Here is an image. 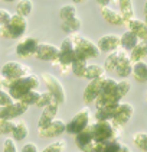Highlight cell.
I'll return each instance as SVG.
<instances>
[{
  "label": "cell",
  "mask_w": 147,
  "mask_h": 152,
  "mask_svg": "<svg viewBox=\"0 0 147 152\" xmlns=\"http://www.w3.org/2000/svg\"><path fill=\"white\" fill-rule=\"evenodd\" d=\"M1 1H7V3H12V1H16V0H1Z\"/></svg>",
  "instance_id": "cell-46"
},
{
  "label": "cell",
  "mask_w": 147,
  "mask_h": 152,
  "mask_svg": "<svg viewBox=\"0 0 147 152\" xmlns=\"http://www.w3.org/2000/svg\"><path fill=\"white\" fill-rule=\"evenodd\" d=\"M88 65V59H75L71 65V71L79 77V78H84V74H85V68Z\"/></svg>",
  "instance_id": "cell-31"
},
{
  "label": "cell",
  "mask_w": 147,
  "mask_h": 152,
  "mask_svg": "<svg viewBox=\"0 0 147 152\" xmlns=\"http://www.w3.org/2000/svg\"><path fill=\"white\" fill-rule=\"evenodd\" d=\"M110 1H111V0H97V3H98V4H100V6H108V4H110Z\"/></svg>",
  "instance_id": "cell-44"
},
{
  "label": "cell",
  "mask_w": 147,
  "mask_h": 152,
  "mask_svg": "<svg viewBox=\"0 0 147 152\" xmlns=\"http://www.w3.org/2000/svg\"><path fill=\"white\" fill-rule=\"evenodd\" d=\"M67 132V123L61 119H54L45 126H38V133L41 138H56Z\"/></svg>",
  "instance_id": "cell-9"
},
{
  "label": "cell",
  "mask_w": 147,
  "mask_h": 152,
  "mask_svg": "<svg viewBox=\"0 0 147 152\" xmlns=\"http://www.w3.org/2000/svg\"><path fill=\"white\" fill-rule=\"evenodd\" d=\"M14 126L13 119H0V136L1 135H10Z\"/></svg>",
  "instance_id": "cell-36"
},
{
  "label": "cell",
  "mask_w": 147,
  "mask_h": 152,
  "mask_svg": "<svg viewBox=\"0 0 147 152\" xmlns=\"http://www.w3.org/2000/svg\"><path fill=\"white\" fill-rule=\"evenodd\" d=\"M74 44H75V54H77V59H90V58H97L100 55V48L95 42H92L91 39L81 36L78 34L72 35Z\"/></svg>",
  "instance_id": "cell-3"
},
{
  "label": "cell",
  "mask_w": 147,
  "mask_h": 152,
  "mask_svg": "<svg viewBox=\"0 0 147 152\" xmlns=\"http://www.w3.org/2000/svg\"><path fill=\"white\" fill-rule=\"evenodd\" d=\"M39 77L36 74H28L23 75L20 78H7V77H0V84L10 93V96L14 100H19L25 93H28L29 90H36L39 87Z\"/></svg>",
  "instance_id": "cell-1"
},
{
  "label": "cell",
  "mask_w": 147,
  "mask_h": 152,
  "mask_svg": "<svg viewBox=\"0 0 147 152\" xmlns=\"http://www.w3.org/2000/svg\"><path fill=\"white\" fill-rule=\"evenodd\" d=\"M147 57V41L144 39H140L137 42V45L131 49V54H130V59L131 62H137V61H141L143 58Z\"/></svg>",
  "instance_id": "cell-24"
},
{
  "label": "cell",
  "mask_w": 147,
  "mask_h": 152,
  "mask_svg": "<svg viewBox=\"0 0 147 152\" xmlns=\"http://www.w3.org/2000/svg\"><path fill=\"white\" fill-rule=\"evenodd\" d=\"M7 29H9V34H10V39H16V38H20L22 35H25V32L28 29L26 16H22L19 13L12 15L10 22L7 23Z\"/></svg>",
  "instance_id": "cell-11"
},
{
  "label": "cell",
  "mask_w": 147,
  "mask_h": 152,
  "mask_svg": "<svg viewBox=\"0 0 147 152\" xmlns=\"http://www.w3.org/2000/svg\"><path fill=\"white\" fill-rule=\"evenodd\" d=\"M22 151H23V152H38L39 149H38V146H36L35 143H32V142H29V143L23 145Z\"/></svg>",
  "instance_id": "cell-43"
},
{
  "label": "cell",
  "mask_w": 147,
  "mask_h": 152,
  "mask_svg": "<svg viewBox=\"0 0 147 152\" xmlns=\"http://www.w3.org/2000/svg\"><path fill=\"white\" fill-rule=\"evenodd\" d=\"M133 142L138 149L147 151V133L146 132H137L133 135Z\"/></svg>",
  "instance_id": "cell-33"
},
{
  "label": "cell",
  "mask_w": 147,
  "mask_h": 152,
  "mask_svg": "<svg viewBox=\"0 0 147 152\" xmlns=\"http://www.w3.org/2000/svg\"><path fill=\"white\" fill-rule=\"evenodd\" d=\"M90 119H91V112L88 107H84L78 110L74 117L69 120V123H67V132L68 133H78L79 130H82L84 128H87L90 125Z\"/></svg>",
  "instance_id": "cell-6"
},
{
  "label": "cell",
  "mask_w": 147,
  "mask_h": 152,
  "mask_svg": "<svg viewBox=\"0 0 147 152\" xmlns=\"http://www.w3.org/2000/svg\"><path fill=\"white\" fill-rule=\"evenodd\" d=\"M58 110H59V102L54 99L49 104L43 107V112H42V115L39 116V120H38V126H45L49 122H52L58 115Z\"/></svg>",
  "instance_id": "cell-16"
},
{
  "label": "cell",
  "mask_w": 147,
  "mask_h": 152,
  "mask_svg": "<svg viewBox=\"0 0 147 152\" xmlns=\"http://www.w3.org/2000/svg\"><path fill=\"white\" fill-rule=\"evenodd\" d=\"M33 10V3L32 0H19L16 4V13L22 15V16H29Z\"/></svg>",
  "instance_id": "cell-32"
},
{
  "label": "cell",
  "mask_w": 147,
  "mask_h": 152,
  "mask_svg": "<svg viewBox=\"0 0 147 152\" xmlns=\"http://www.w3.org/2000/svg\"><path fill=\"white\" fill-rule=\"evenodd\" d=\"M28 104H23L20 102H14L7 106H0V119H14L17 116H22L28 112Z\"/></svg>",
  "instance_id": "cell-13"
},
{
  "label": "cell",
  "mask_w": 147,
  "mask_h": 152,
  "mask_svg": "<svg viewBox=\"0 0 147 152\" xmlns=\"http://www.w3.org/2000/svg\"><path fill=\"white\" fill-rule=\"evenodd\" d=\"M115 113V106H104L95 110V119L97 120H111Z\"/></svg>",
  "instance_id": "cell-29"
},
{
  "label": "cell",
  "mask_w": 147,
  "mask_h": 152,
  "mask_svg": "<svg viewBox=\"0 0 147 152\" xmlns=\"http://www.w3.org/2000/svg\"><path fill=\"white\" fill-rule=\"evenodd\" d=\"M61 28L67 34H77L81 29V19L78 16H75V18H71V19H67V20H62Z\"/></svg>",
  "instance_id": "cell-27"
},
{
  "label": "cell",
  "mask_w": 147,
  "mask_h": 152,
  "mask_svg": "<svg viewBox=\"0 0 147 152\" xmlns=\"http://www.w3.org/2000/svg\"><path fill=\"white\" fill-rule=\"evenodd\" d=\"M67 149V142L65 140H56L51 145H48L43 151L45 152H62Z\"/></svg>",
  "instance_id": "cell-39"
},
{
  "label": "cell",
  "mask_w": 147,
  "mask_h": 152,
  "mask_svg": "<svg viewBox=\"0 0 147 152\" xmlns=\"http://www.w3.org/2000/svg\"><path fill=\"white\" fill-rule=\"evenodd\" d=\"M12 19V13L7 9H0V25H7Z\"/></svg>",
  "instance_id": "cell-41"
},
{
  "label": "cell",
  "mask_w": 147,
  "mask_h": 152,
  "mask_svg": "<svg viewBox=\"0 0 147 152\" xmlns=\"http://www.w3.org/2000/svg\"><path fill=\"white\" fill-rule=\"evenodd\" d=\"M104 71H105V68L101 67V65H97V64H88V65H87V68H85L84 78L92 80V78L102 77V75H104Z\"/></svg>",
  "instance_id": "cell-30"
},
{
  "label": "cell",
  "mask_w": 147,
  "mask_h": 152,
  "mask_svg": "<svg viewBox=\"0 0 147 152\" xmlns=\"http://www.w3.org/2000/svg\"><path fill=\"white\" fill-rule=\"evenodd\" d=\"M41 77H42V81L45 83L46 90L55 97V100L59 102V104H64L67 100V94H65V88H64L62 83L54 74H49V72H43Z\"/></svg>",
  "instance_id": "cell-5"
},
{
  "label": "cell",
  "mask_w": 147,
  "mask_h": 152,
  "mask_svg": "<svg viewBox=\"0 0 147 152\" xmlns=\"http://www.w3.org/2000/svg\"><path fill=\"white\" fill-rule=\"evenodd\" d=\"M127 55V51L125 49H115V51H111L108 54V57L105 58V62H104V68L108 71H114L117 68V65L120 64V61Z\"/></svg>",
  "instance_id": "cell-18"
},
{
  "label": "cell",
  "mask_w": 147,
  "mask_h": 152,
  "mask_svg": "<svg viewBox=\"0 0 147 152\" xmlns=\"http://www.w3.org/2000/svg\"><path fill=\"white\" fill-rule=\"evenodd\" d=\"M131 75L137 83H146L147 81V62L137 61L133 62V70H131Z\"/></svg>",
  "instance_id": "cell-22"
},
{
  "label": "cell",
  "mask_w": 147,
  "mask_h": 152,
  "mask_svg": "<svg viewBox=\"0 0 147 152\" xmlns=\"http://www.w3.org/2000/svg\"><path fill=\"white\" fill-rule=\"evenodd\" d=\"M125 25L128 26V31L134 32V34L138 36V39H144V41H147V23L146 22L133 18L128 23H125Z\"/></svg>",
  "instance_id": "cell-21"
},
{
  "label": "cell",
  "mask_w": 147,
  "mask_h": 152,
  "mask_svg": "<svg viewBox=\"0 0 147 152\" xmlns=\"http://www.w3.org/2000/svg\"><path fill=\"white\" fill-rule=\"evenodd\" d=\"M134 115V107L131 103H118V104L115 106V113H114V117L111 119V122H113L114 125L117 126V128H123L124 125H127L128 122H130V119L131 116Z\"/></svg>",
  "instance_id": "cell-7"
},
{
  "label": "cell",
  "mask_w": 147,
  "mask_h": 152,
  "mask_svg": "<svg viewBox=\"0 0 147 152\" xmlns=\"http://www.w3.org/2000/svg\"><path fill=\"white\" fill-rule=\"evenodd\" d=\"M39 45V41L36 38L32 36H26L20 39L16 45V55L19 58H35V52H36V48Z\"/></svg>",
  "instance_id": "cell-10"
},
{
  "label": "cell",
  "mask_w": 147,
  "mask_h": 152,
  "mask_svg": "<svg viewBox=\"0 0 147 152\" xmlns=\"http://www.w3.org/2000/svg\"><path fill=\"white\" fill-rule=\"evenodd\" d=\"M144 22L147 23V1L144 3Z\"/></svg>",
  "instance_id": "cell-45"
},
{
  "label": "cell",
  "mask_w": 147,
  "mask_h": 152,
  "mask_svg": "<svg viewBox=\"0 0 147 152\" xmlns=\"http://www.w3.org/2000/svg\"><path fill=\"white\" fill-rule=\"evenodd\" d=\"M92 140H94V135H92V126H91V123L87 126V128H84L82 130H79L78 133H75L77 146H78L79 149H82V151H85V148L90 145Z\"/></svg>",
  "instance_id": "cell-17"
},
{
  "label": "cell",
  "mask_w": 147,
  "mask_h": 152,
  "mask_svg": "<svg viewBox=\"0 0 147 152\" xmlns=\"http://www.w3.org/2000/svg\"><path fill=\"white\" fill-rule=\"evenodd\" d=\"M138 41L140 39H138V36L134 32L127 31V32H124L123 35L120 36V47L123 48V49H125V51H131L137 45Z\"/></svg>",
  "instance_id": "cell-23"
},
{
  "label": "cell",
  "mask_w": 147,
  "mask_h": 152,
  "mask_svg": "<svg viewBox=\"0 0 147 152\" xmlns=\"http://www.w3.org/2000/svg\"><path fill=\"white\" fill-rule=\"evenodd\" d=\"M59 16L62 20H67V19H71V18H75L77 16V9L74 4H65L59 9Z\"/></svg>",
  "instance_id": "cell-34"
},
{
  "label": "cell",
  "mask_w": 147,
  "mask_h": 152,
  "mask_svg": "<svg viewBox=\"0 0 147 152\" xmlns=\"http://www.w3.org/2000/svg\"><path fill=\"white\" fill-rule=\"evenodd\" d=\"M121 102V99L118 97L117 91L114 93H100V96L95 99V107H104V106H117Z\"/></svg>",
  "instance_id": "cell-19"
},
{
  "label": "cell",
  "mask_w": 147,
  "mask_h": 152,
  "mask_svg": "<svg viewBox=\"0 0 147 152\" xmlns=\"http://www.w3.org/2000/svg\"><path fill=\"white\" fill-rule=\"evenodd\" d=\"M102 80H104V75L98 77V78H92L88 86L85 87L84 90V102L87 104H92L95 102V99L100 96L101 93V86H102Z\"/></svg>",
  "instance_id": "cell-14"
},
{
  "label": "cell",
  "mask_w": 147,
  "mask_h": 152,
  "mask_svg": "<svg viewBox=\"0 0 147 152\" xmlns=\"http://www.w3.org/2000/svg\"><path fill=\"white\" fill-rule=\"evenodd\" d=\"M74 3H81V1H84V0H72Z\"/></svg>",
  "instance_id": "cell-47"
},
{
  "label": "cell",
  "mask_w": 147,
  "mask_h": 152,
  "mask_svg": "<svg viewBox=\"0 0 147 152\" xmlns=\"http://www.w3.org/2000/svg\"><path fill=\"white\" fill-rule=\"evenodd\" d=\"M58 54H59V47H55L52 44H48V42H39V45L36 48V52H35V58L41 59V61H54L58 58Z\"/></svg>",
  "instance_id": "cell-12"
},
{
  "label": "cell",
  "mask_w": 147,
  "mask_h": 152,
  "mask_svg": "<svg viewBox=\"0 0 147 152\" xmlns=\"http://www.w3.org/2000/svg\"><path fill=\"white\" fill-rule=\"evenodd\" d=\"M16 100L13 99L10 96V93L0 84V106H7V104H12V103H14Z\"/></svg>",
  "instance_id": "cell-38"
},
{
  "label": "cell",
  "mask_w": 147,
  "mask_h": 152,
  "mask_svg": "<svg viewBox=\"0 0 147 152\" xmlns=\"http://www.w3.org/2000/svg\"><path fill=\"white\" fill-rule=\"evenodd\" d=\"M131 70H133V62H131V59H130V55L127 54L124 58L120 61V64L117 65V68H115V74L118 75V77H121V78H125V77H128L130 74H131Z\"/></svg>",
  "instance_id": "cell-26"
},
{
  "label": "cell",
  "mask_w": 147,
  "mask_h": 152,
  "mask_svg": "<svg viewBox=\"0 0 147 152\" xmlns=\"http://www.w3.org/2000/svg\"><path fill=\"white\" fill-rule=\"evenodd\" d=\"M77 59V54H75V44H74V39L72 35L67 36L61 47H59V54H58V58L52 61L54 65H58L61 71L67 72V70H71V65L72 62Z\"/></svg>",
  "instance_id": "cell-2"
},
{
  "label": "cell",
  "mask_w": 147,
  "mask_h": 152,
  "mask_svg": "<svg viewBox=\"0 0 147 152\" xmlns=\"http://www.w3.org/2000/svg\"><path fill=\"white\" fill-rule=\"evenodd\" d=\"M38 97H39V93H38L36 90H29L28 93L23 94L17 102H20V103H23V104L30 106V104H35V103H36Z\"/></svg>",
  "instance_id": "cell-35"
},
{
  "label": "cell",
  "mask_w": 147,
  "mask_h": 152,
  "mask_svg": "<svg viewBox=\"0 0 147 152\" xmlns=\"http://www.w3.org/2000/svg\"><path fill=\"white\" fill-rule=\"evenodd\" d=\"M3 151H7V152H16L17 151L16 143H14V139H13V138L4 140V143H3Z\"/></svg>",
  "instance_id": "cell-42"
},
{
  "label": "cell",
  "mask_w": 147,
  "mask_h": 152,
  "mask_svg": "<svg viewBox=\"0 0 147 152\" xmlns=\"http://www.w3.org/2000/svg\"><path fill=\"white\" fill-rule=\"evenodd\" d=\"M54 99H55V97H54L52 94L46 90L45 93H39V97H38V100H36L35 106H38V107H42V109H43V107L49 104V103H51Z\"/></svg>",
  "instance_id": "cell-37"
},
{
  "label": "cell",
  "mask_w": 147,
  "mask_h": 152,
  "mask_svg": "<svg viewBox=\"0 0 147 152\" xmlns=\"http://www.w3.org/2000/svg\"><path fill=\"white\" fill-rule=\"evenodd\" d=\"M97 45L101 52H111L120 48V36L117 34H108L98 39Z\"/></svg>",
  "instance_id": "cell-15"
},
{
  "label": "cell",
  "mask_w": 147,
  "mask_h": 152,
  "mask_svg": "<svg viewBox=\"0 0 147 152\" xmlns=\"http://www.w3.org/2000/svg\"><path fill=\"white\" fill-rule=\"evenodd\" d=\"M120 4V13L123 16L124 23H128L133 18H134V6H133V0H118Z\"/></svg>",
  "instance_id": "cell-25"
},
{
  "label": "cell",
  "mask_w": 147,
  "mask_h": 152,
  "mask_svg": "<svg viewBox=\"0 0 147 152\" xmlns=\"http://www.w3.org/2000/svg\"><path fill=\"white\" fill-rule=\"evenodd\" d=\"M92 126V135L94 142H107L110 139L118 138L120 128H117L111 120H97L95 123H91Z\"/></svg>",
  "instance_id": "cell-4"
},
{
  "label": "cell",
  "mask_w": 147,
  "mask_h": 152,
  "mask_svg": "<svg viewBox=\"0 0 147 152\" xmlns=\"http://www.w3.org/2000/svg\"><path fill=\"white\" fill-rule=\"evenodd\" d=\"M28 133H29V128H28V125H26V122H17V123H14V126H13V130H12V138L16 140H23L26 136H28Z\"/></svg>",
  "instance_id": "cell-28"
},
{
  "label": "cell",
  "mask_w": 147,
  "mask_h": 152,
  "mask_svg": "<svg viewBox=\"0 0 147 152\" xmlns=\"http://www.w3.org/2000/svg\"><path fill=\"white\" fill-rule=\"evenodd\" d=\"M28 74H30V67L25 65L22 62H17V61H9V62L3 64V67H1V75L12 78V80L20 78Z\"/></svg>",
  "instance_id": "cell-8"
},
{
  "label": "cell",
  "mask_w": 147,
  "mask_h": 152,
  "mask_svg": "<svg viewBox=\"0 0 147 152\" xmlns=\"http://www.w3.org/2000/svg\"><path fill=\"white\" fill-rule=\"evenodd\" d=\"M130 88H131V84L124 80V81H118V84H117V90H115V91L118 94V97L123 100L125 96H127V93L130 91Z\"/></svg>",
  "instance_id": "cell-40"
},
{
  "label": "cell",
  "mask_w": 147,
  "mask_h": 152,
  "mask_svg": "<svg viewBox=\"0 0 147 152\" xmlns=\"http://www.w3.org/2000/svg\"><path fill=\"white\" fill-rule=\"evenodd\" d=\"M101 16L105 22L111 25H124V20H123V16L121 13L117 12L111 9L110 6H102L101 7Z\"/></svg>",
  "instance_id": "cell-20"
}]
</instances>
